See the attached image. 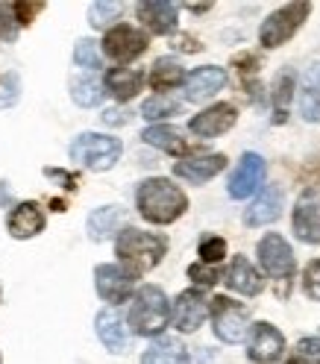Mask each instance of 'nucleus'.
Wrapping results in <instances>:
<instances>
[{
	"mask_svg": "<svg viewBox=\"0 0 320 364\" xmlns=\"http://www.w3.org/2000/svg\"><path fill=\"white\" fill-rule=\"evenodd\" d=\"M121 12H124V6L121 4H91L88 6V24L95 27V30H103V27H109L112 21H118L121 18Z\"/></svg>",
	"mask_w": 320,
	"mask_h": 364,
	"instance_id": "obj_33",
	"label": "nucleus"
},
{
	"mask_svg": "<svg viewBox=\"0 0 320 364\" xmlns=\"http://www.w3.org/2000/svg\"><path fill=\"white\" fill-rule=\"evenodd\" d=\"M95 288L103 297V303H109L115 309L118 303H127L129 297H135V277L129 270H124L121 264H97L95 267Z\"/></svg>",
	"mask_w": 320,
	"mask_h": 364,
	"instance_id": "obj_9",
	"label": "nucleus"
},
{
	"mask_svg": "<svg viewBox=\"0 0 320 364\" xmlns=\"http://www.w3.org/2000/svg\"><path fill=\"white\" fill-rule=\"evenodd\" d=\"M6 230L12 238L18 241H27V238H36L41 230H44V212L38 203H18V206L9 212L6 218Z\"/></svg>",
	"mask_w": 320,
	"mask_h": 364,
	"instance_id": "obj_21",
	"label": "nucleus"
},
{
	"mask_svg": "<svg viewBox=\"0 0 320 364\" xmlns=\"http://www.w3.org/2000/svg\"><path fill=\"white\" fill-rule=\"evenodd\" d=\"M186 9L194 12V15H203V12H209V9H212V4H186Z\"/></svg>",
	"mask_w": 320,
	"mask_h": 364,
	"instance_id": "obj_44",
	"label": "nucleus"
},
{
	"mask_svg": "<svg viewBox=\"0 0 320 364\" xmlns=\"http://www.w3.org/2000/svg\"><path fill=\"white\" fill-rule=\"evenodd\" d=\"M197 253H200V262H203V264L218 267V264L223 262V256H226V241H223L220 235H203Z\"/></svg>",
	"mask_w": 320,
	"mask_h": 364,
	"instance_id": "obj_34",
	"label": "nucleus"
},
{
	"mask_svg": "<svg viewBox=\"0 0 320 364\" xmlns=\"http://www.w3.org/2000/svg\"><path fill=\"white\" fill-rule=\"evenodd\" d=\"M142 139H144V144H150V147H156V150H162V153H171V156H176V159L200 156V153H197L200 147H197L191 139H182V132L174 129V127H168V124L147 127V129L142 132Z\"/></svg>",
	"mask_w": 320,
	"mask_h": 364,
	"instance_id": "obj_18",
	"label": "nucleus"
},
{
	"mask_svg": "<svg viewBox=\"0 0 320 364\" xmlns=\"http://www.w3.org/2000/svg\"><path fill=\"white\" fill-rule=\"evenodd\" d=\"M135 209H139V215L147 223L168 226L188 212V197L179 186H174L171 179L150 176L139 186V191H135Z\"/></svg>",
	"mask_w": 320,
	"mask_h": 364,
	"instance_id": "obj_1",
	"label": "nucleus"
},
{
	"mask_svg": "<svg viewBox=\"0 0 320 364\" xmlns=\"http://www.w3.org/2000/svg\"><path fill=\"white\" fill-rule=\"evenodd\" d=\"M103 124H109V127H124V124H129V112L127 109H106L103 112Z\"/></svg>",
	"mask_w": 320,
	"mask_h": 364,
	"instance_id": "obj_43",
	"label": "nucleus"
},
{
	"mask_svg": "<svg viewBox=\"0 0 320 364\" xmlns=\"http://www.w3.org/2000/svg\"><path fill=\"white\" fill-rule=\"evenodd\" d=\"M235 121H238V109L233 103H215L209 109H203L200 115H194L188 121V129L197 139H215V135L230 132Z\"/></svg>",
	"mask_w": 320,
	"mask_h": 364,
	"instance_id": "obj_13",
	"label": "nucleus"
},
{
	"mask_svg": "<svg viewBox=\"0 0 320 364\" xmlns=\"http://www.w3.org/2000/svg\"><path fill=\"white\" fill-rule=\"evenodd\" d=\"M74 62L80 68H85V71H100L103 68V56L97 50V41H91V38H80L74 44Z\"/></svg>",
	"mask_w": 320,
	"mask_h": 364,
	"instance_id": "obj_32",
	"label": "nucleus"
},
{
	"mask_svg": "<svg viewBox=\"0 0 320 364\" xmlns=\"http://www.w3.org/2000/svg\"><path fill=\"white\" fill-rule=\"evenodd\" d=\"M282 215V188L267 186L262 194L250 203V209H244V223L247 226H267Z\"/></svg>",
	"mask_w": 320,
	"mask_h": 364,
	"instance_id": "obj_22",
	"label": "nucleus"
},
{
	"mask_svg": "<svg viewBox=\"0 0 320 364\" xmlns=\"http://www.w3.org/2000/svg\"><path fill=\"white\" fill-rule=\"evenodd\" d=\"M294 97V71L282 68L273 80V91H270V103H273V124H285L288 121V106Z\"/></svg>",
	"mask_w": 320,
	"mask_h": 364,
	"instance_id": "obj_28",
	"label": "nucleus"
},
{
	"mask_svg": "<svg viewBox=\"0 0 320 364\" xmlns=\"http://www.w3.org/2000/svg\"><path fill=\"white\" fill-rule=\"evenodd\" d=\"M186 71H182V65L176 59H156L153 68H150V74H147V82L153 91H159V95H165V91H174L176 85H186Z\"/></svg>",
	"mask_w": 320,
	"mask_h": 364,
	"instance_id": "obj_25",
	"label": "nucleus"
},
{
	"mask_svg": "<svg viewBox=\"0 0 320 364\" xmlns=\"http://www.w3.org/2000/svg\"><path fill=\"white\" fill-rule=\"evenodd\" d=\"M142 364H191V355L176 338H156L153 347L142 355Z\"/></svg>",
	"mask_w": 320,
	"mask_h": 364,
	"instance_id": "obj_27",
	"label": "nucleus"
},
{
	"mask_svg": "<svg viewBox=\"0 0 320 364\" xmlns=\"http://www.w3.org/2000/svg\"><path fill=\"white\" fill-rule=\"evenodd\" d=\"M9 203H12V194L6 188V182H0V206H9Z\"/></svg>",
	"mask_w": 320,
	"mask_h": 364,
	"instance_id": "obj_45",
	"label": "nucleus"
},
{
	"mask_svg": "<svg viewBox=\"0 0 320 364\" xmlns=\"http://www.w3.org/2000/svg\"><path fill=\"white\" fill-rule=\"evenodd\" d=\"M21 97V80L15 71H0V109H12Z\"/></svg>",
	"mask_w": 320,
	"mask_h": 364,
	"instance_id": "obj_36",
	"label": "nucleus"
},
{
	"mask_svg": "<svg viewBox=\"0 0 320 364\" xmlns=\"http://www.w3.org/2000/svg\"><path fill=\"white\" fill-rule=\"evenodd\" d=\"M226 168V156L223 153H200L191 159H179L174 165V176L191 182V186H203V182L215 179Z\"/></svg>",
	"mask_w": 320,
	"mask_h": 364,
	"instance_id": "obj_16",
	"label": "nucleus"
},
{
	"mask_svg": "<svg viewBox=\"0 0 320 364\" xmlns=\"http://www.w3.org/2000/svg\"><path fill=\"white\" fill-rule=\"evenodd\" d=\"M95 329H97V338H100V344L109 350V353H115V355H124L129 353V344H132V335H129V323L121 317L118 309H103L97 314V321H95Z\"/></svg>",
	"mask_w": 320,
	"mask_h": 364,
	"instance_id": "obj_14",
	"label": "nucleus"
},
{
	"mask_svg": "<svg viewBox=\"0 0 320 364\" xmlns=\"http://www.w3.org/2000/svg\"><path fill=\"white\" fill-rule=\"evenodd\" d=\"M0 300H4V285H0Z\"/></svg>",
	"mask_w": 320,
	"mask_h": 364,
	"instance_id": "obj_48",
	"label": "nucleus"
},
{
	"mask_svg": "<svg viewBox=\"0 0 320 364\" xmlns=\"http://www.w3.org/2000/svg\"><path fill=\"white\" fill-rule=\"evenodd\" d=\"M247 355L256 364H277L285 355V335L267 321L253 323L247 338Z\"/></svg>",
	"mask_w": 320,
	"mask_h": 364,
	"instance_id": "obj_10",
	"label": "nucleus"
},
{
	"mask_svg": "<svg viewBox=\"0 0 320 364\" xmlns=\"http://www.w3.org/2000/svg\"><path fill=\"white\" fill-rule=\"evenodd\" d=\"M256 256H259L262 270L267 273L273 282H277V297H288V294H291L294 270H297V259H294L291 244L279 232H267L256 244Z\"/></svg>",
	"mask_w": 320,
	"mask_h": 364,
	"instance_id": "obj_4",
	"label": "nucleus"
},
{
	"mask_svg": "<svg viewBox=\"0 0 320 364\" xmlns=\"http://www.w3.org/2000/svg\"><path fill=\"white\" fill-rule=\"evenodd\" d=\"M135 15H139V21L153 36H174L176 33L179 6L171 4V0H144V4L135 6Z\"/></svg>",
	"mask_w": 320,
	"mask_h": 364,
	"instance_id": "obj_17",
	"label": "nucleus"
},
{
	"mask_svg": "<svg viewBox=\"0 0 320 364\" xmlns=\"http://www.w3.org/2000/svg\"><path fill=\"white\" fill-rule=\"evenodd\" d=\"M291 230L303 244H320V194L314 188H306L297 197Z\"/></svg>",
	"mask_w": 320,
	"mask_h": 364,
	"instance_id": "obj_11",
	"label": "nucleus"
},
{
	"mask_svg": "<svg viewBox=\"0 0 320 364\" xmlns=\"http://www.w3.org/2000/svg\"><path fill=\"white\" fill-rule=\"evenodd\" d=\"M209 314H212V329L223 344H241V341L247 338V332L253 329L250 326L247 306L223 297V294H218L215 300H209Z\"/></svg>",
	"mask_w": 320,
	"mask_h": 364,
	"instance_id": "obj_7",
	"label": "nucleus"
},
{
	"mask_svg": "<svg viewBox=\"0 0 320 364\" xmlns=\"http://www.w3.org/2000/svg\"><path fill=\"white\" fill-rule=\"evenodd\" d=\"M176 112H179V100H174L171 95H156V97L144 100V106H142V115L147 121H162V118L176 115Z\"/></svg>",
	"mask_w": 320,
	"mask_h": 364,
	"instance_id": "obj_31",
	"label": "nucleus"
},
{
	"mask_svg": "<svg viewBox=\"0 0 320 364\" xmlns=\"http://www.w3.org/2000/svg\"><path fill=\"white\" fill-rule=\"evenodd\" d=\"M174 50H179V53H200V50H203V44H200L194 36L176 33V36H174Z\"/></svg>",
	"mask_w": 320,
	"mask_h": 364,
	"instance_id": "obj_42",
	"label": "nucleus"
},
{
	"mask_svg": "<svg viewBox=\"0 0 320 364\" xmlns=\"http://www.w3.org/2000/svg\"><path fill=\"white\" fill-rule=\"evenodd\" d=\"M147 48H150V36L139 27H129V24H115V27H109L106 36H103V53L118 65L139 59Z\"/></svg>",
	"mask_w": 320,
	"mask_h": 364,
	"instance_id": "obj_8",
	"label": "nucleus"
},
{
	"mask_svg": "<svg viewBox=\"0 0 320 364\" xmlns=\"http://www.w3.org/2000/svg\"><path fill=\"white\" fill-rule=\"evenodd\" d=\"M285 364H303V361H300V358H297V355H294V358H288Z\"/></svg>",
	"mask_w": 320,
	"mask_h": 364,
	"instance_id": "obj_47",
	"label": "nucleus"
},
{
	"mask_svg": "<svg viewBox=\"0 0 320 364\" xmlns=\"http://www.w3.org/2000/svg\"><path fill=\"white\" fill-rule=\"evenodd\" d=\"M233 65H235V71H238V77H241V88L259 103V91H262V85H259L256 74H259V68H262V59H259L256 53H241V56L233 59Z\"/></svg>",
	"mask_w": 320,
	"mask_h": 364,
	"instance_id": "obj_29",
	"label": "nucleus"
},
{
	"mask_svg": "<svg viewBox=\"0 0 320 364\" xmlns=\"http://www.w3.org/2000/svg\"><path fill=\"white\" fill-rule=\"evenodd\" d=\"M226 85V71L218 65H203L186 77V100L191 103H206L212 100L218 91H223Z\"/></svg>",
	"mask_w": 320,
	"mask_h": 364,
	"instance_id": "obj_19",
	"label": "nucleus"
},
{
	"mask_svg": "<svg viewBox=\"0 0 320 364\" xmlns=\"http://www.w3.org/2000/svg\"><path fill=\"white\" fill-rule=\"evenodd\" d=\"M124 223H127V215H124L121 206H100V209H95L88 215L85 232H88L91 241H106L112 235H121Z\"/></svg>",
	"mask_w": 320,
	"mask_h": 364,
	"instance_id": "obj_23",
	"label": "nucleus"
},
{
	"mask_svg": "<svg viewBox=\"0 0 320 364\" xmlns=\"http://www.w3.org/2000/svg\"><path fill=\"white\" fill-rule=\"evenodd\" d=\"M223 282L230 291L241 294V297H259V294L265 291V279L262 273L250 264L244 256H233L230 267L223 270Z\"/></svg>",
	"mask_w": 320,
	"mask_h": 364,
	"instance_id": "obj_20",
	"label": "nucleus"
},
{
	"mask_svg": "<svg viewBox=\"0 0 320 364\" xmlns=\"http://www.w3.org/2000/svg\"><path fill=\"white\" fill-rule=\"evenodd\" d=\"M309 15H311V4H285V6H279L277 12H270V15L262 21V27H259L262 48H265V50L282 48V44H285L288 38H294L297 30L306 24Z\"/></svg>",
	"mask_w": 320,
	"mask_h": 364,
	"instance_id": "obj_6",
	"label": "nucleus"
},
{
	"mask_svg": "<svg viewBox=\"0 0 320 364\" xmlns=\"http://www.w3.org/2000/svg\"><path fill=\"white\" fill-rule=\"evenodd\" d=\"M142 85H144V74L135 71V68H112L103 77V88L118 103H129L142 91Z\"/></svg>",
	"mask_w": 320,
	"mask_h": 364,
	"instance_id": "obj_24",
	"label": "nucleus"
},
{
	"mask_svg": "<svg viewBox=\"0 0 320 364\" xmlns=\"http://www.w3.org/2000/svg\"><path fill=\"white\" fill-rule=\"evenodd\" d=\"M300 115L306 124H320V62L311 65L300 85Z\"/></svg>",
	"mask_w": 320,
	"mask_h": 364,
	"instance_id": "obj_26",
	"label": "nucleus"
},
{
	"mask_svg": "<svg viewBox=\"0 0 320 364\" xmlns=\"http://www.w3.org/2000/svg\"><path fill=\"white\" fill-rule=\"evenodd\" d=\"M0 364H4V355H0Z\"/></svg>",
	"mask_w": 320,
	"mask_h": 364,
	"instance_id": "obj_49",
	"label": "nucleus"
},
{
	"mask_svg": "<svg viewBox=\"0 0 320 364\" xmlns=\"http://www.w3.org/2000/svg\"><path fill=\"white\" fill-rule=\"evenodd\" d=\"M297 358L303 364H320V338H300L297 341Z\"/></svg>",
	"mask_w": 320,
	"mask_h": 364,
	"instance_id": "obj_39",
	"label": "nucleus"
},
{
	"mask_svg": "<svg viewBox=\"0 0 320 364\" xmlns=\"http://www.w3.org/2000/svg\"><path fill=\"white\" fill-rule=\"evenodd\" d=\"M206 314H209V303L200 294V288H186L174 300V326L179 332H197L206 321Z\"/></svg>",
	"mask_w": 320,
	"mask_h": 364,
	"instance_id": "obj_15",
	"label": "nucleus"
},
{
	"mask_svg": "<svg viewBox=\"0 0 320 364\" xmlns=\"http://www.w3.org/2000/svg\"><path fill=\"white\" fill-rule=\"evenodd\" d=\"M265 173H267L265 159H262L259 153H244V156L238 159V168H235L233 176H230V186H226V191H230L233 200L253 197V194L262 188Z\"/></svg>",
	"mask_w": 320,
	"mask_h": 364,
	"instance_id": "obj_12",
	"label": "nucleus"
},
{
	"mask_svg": "<svg viewBox=\"0 0 320 364\" xmlns=\"http://www.w3.org/2000/svg\"><path fill=\"white\" fill-rule=\"evenodd\" d=\"M103 95H106V88H103L97 80H77V82L71 85V97H74V103L82 106V109L97 106V103L103 100Z\"/></svg>",
	"mask_w": 320,
	"mask_h": 364,
	"instance_id": "obj_30",
	"label": "nucleus"
},
{
	"mask_svg": "<svg viewBox=\"0 0 320 364\" xmlns=\"http://www.w3.org/2000/svg\"><path fill=\"white\" fill-rule=\"evenodd\" d=\"M18 38V21L12 15L9 4H0V41H15Z\"/></svg>",
	"mask_w": 320,
	"mask_h": 364,
	"instance_id": "obj_40",
	"label": "nucleus"
},
{
	"mask_svg": "<svg viewBox=\"0 0 320 364\" xmlns=\"http://www.w3.org/2000/svg\"><path fill=\"white\" fill-rule=\"evenodd\" d=\"M188 279L197 282V285H203V288H212V285L220 279V273H218V267H212V264L197 262V264L188 267Z\"/></svg>",
	"mask_w": 320,
	"mask_h": 364,
	"instance_id": "obj_38",
	"label": "nucleus"
},
{
	"mask_svg": "<svg viewBox=\"0 0 320 364\" xmlns=\"http://www.w3.org/2000/svg\"><path fill=\"white\" fill-rule=\"evenodd\" d=\"M44 176L53 179V182H59L65 191H77V188H80V176H77V173H68V171H62V168H44Z\"/></svg>",
	"mask_w": 320,
	"mask_h": 364,
	"instance_id": "obj_41",
	"label": "nucleus"
},
{
	"mask_svg": "<svg viewBox=\"0 0 320 364\" xmlns=\"http://www.w3.org/2000/svg\"><path fill=\"white\" fill-rule=\"evenodd\" d=\"M303 294L309 300L320 303V259H311L303 267Z\"/></svg>",
	"mask_w": 320,
	"mask_h": 364,
	"instance_id": "obj_37",
	"label": "nucleus"
},
{
	"mask_svg": "<svg viewBox=\"0 0 320 364\" xmlns=\"http://www.w3.org/2000/svg\"><path fill=\"white\" fill-rule=\"evenodd\" d=\"M115 253L121 259V267L129 270L135 279L142 273H150L168 253V238L156 232H142L135 226H124V232L115 238Z\"/></svg>",
	"mask_w": 320,
	"mask_h": 364,
	"instance_id": "obj_3",
	"label": "nucleus"
},
{
	"mask_svg": "<svg viewBox=\"0 0 320 364\" xmlns=\"http://www.w3.org/2000/svg\"><path fill=\"white\" fill-rule=\"evenodd\" d=\"M121 139L115 135H103V132H80L77 139L68 147L71 162L82 165L85 171H109L115 168V162L121 159Z\"/></svg>",
	"mask_w": 320,
	"mask_h": 364,
	"instance_id": "obj_5",
	"label": "nucleus"
},
{
	"mask_svg": "<svg viewBox=\"0 0 320 364\" xmlns=\"http://www.w3.org/2000/svg\"><path fill=\"white\" fill-rule=\"evenodd\" d=\"M9 6H12V15L18 21V27H30L33 21L48 9V4H41V0H15V4H9Z\"/></svg>",
	"mask_w": 320,
	"mask_h": 364,
	"instance_id": "obj_35",
	"label": "nucleus"
},
{
	"mask_svg": "<svg viewBox=\"0 0 320 364\" xmlns=\"http://www.w3.org/2000/svg\"><path fill=\"white\" fill-rule=\"evenodd\" d=\"M50 206H53V212H65V200H53Z\"/></svg>",
	"mask_w": 320,
	"mask_h": 364,
	"instance_id": "obj_46",
	"label": "nucleus"
},
{
	"mask_svg": "<svg viewBox=\"0 0 320 364\" xmlns=\"http://www.w3.org/2000/svg\"><path fill=\"white\" fill-rule=\"evenodd\" d=\"M174 321V306L168 300V294L159 285H142L135 291L132 306H129V332L142 338H162L168 323Z\"/></svg>",
	"mask_w": 320,
	"mask_h": 364,
	"instance_id": "obj_2",
	"label": "nucleus"
}]
</instances>
